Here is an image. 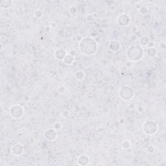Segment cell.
Segmentation results:
<instances>
[{
	"instance_id": "obj_1",
	"label": "cell",
	"mask_w": 166,
	"mask_h": 166,
	"mask_svg": "<svg viewBox=\"0 0 166 166\" xmlns=\"http://www.w3.org/2000/svg\"><path fill=\"white\" fill-rule=\"evenodd\" d=\"M79 49L82 53L87 55H91L96 52L97 44L93 38L90 37L84 38L79 42Z\"/></svg>"
},
{
	"instance_id": "obj_2",
	"label": "cell",
	"mask_w": 166,
	"mask_h": 166,
	"mask_svg": "<svg viewBox=\"0 0 166 166\" xmlns=\"http://www.w3.org/2000/svg\"><path fill=\"white\" fill-rule=\"evenodd\" d=\"M128 59L133 61H138L142 58L143 56V49L138 45H133L127 50Z\"/></svg>"
},
{
	"instance_id": "obj_3",
	"label": "cell",
	"mask_w": 166,
	"mask_h": 166,
	"mask_svg": "<svg viewBox=\"0 0 166 166\" xmlns=\"http://www.w3.org/2000/svg\"><path fill=\"white\" fill-rule=\"evenodd\" d=\"M143 129L145 133L149 135H153L157 131V125L154 121H147L143 123Z\"/></svg>"
},
{
	"instance_id": "obj_4",
	"label": "cell",
	"mask_w": 166,
	"mask_h": 166,
	"mask_svg": "<svg viewBox=\"0 0 166 166\" xmlns=\"http://www.w3.org/2000/svg\"><path fill=\"white\" fill-rule=\"evenodd\" d=\"M10 114L14 118L19 119L23 115V109L19 105H14L11 107Z\"/></svg>"
},
{
	"instance_id": "obj_5",
	"label": "cell",
	"mask_w": 166,
	"mask_h": 166,
	"mask_svg": "<svg viewBox=\"0 0 166 166\" xmlns=\"http://www.w3.org/2000/svg\"><path fill=\"white\" fill-rule=\"evenodd\" d=\"M12 152L16 156H20L22 155L23 152V147L20 143L16 144V145L12 147Z\"/></svg>"
},
{
	"instance_id": "obj_6",
	"label": "cell",
	"mask_w": 166,
	"mask_h": 166,
	"mask_svg": "<svg viewBox=\"0 0 166 166\" xmlns=\"http://www.w3.org/2000/svg\"><path fill=\"white\" fill-rule=\"evenodd\" d=\"M44 136L49 141L53 140L57 136L56 131L53 130V129H48V130L45 132Z\"/></svg>"
},
{
	"instance_id": "obj_7",
	"label": "cell",
	"mask_w": 166,
	"mask_h": 166,
	"mask_svg": "<svg viewBox=\"0 0 166 166\" xmlns=\"http://www.w3.org/2000/svg\"><path fill=\"white\" fill-rule=\"evenodd\" d=\"M123 90L125 92V96L123 97V100L125 101H128L129 99H131L132 97L133 96V91L131 88H129L128 87H124L122 88Z\"/></svg>"
},
{
	"instance_id": "obj_8",
	"label": "cell",
	"mask_w": 166,
	"mask_h": 166,
	"mask_svg": "<svg viewBox=\"0 0 166 166\" xmlns=\"http://www.w3.org/2000/svg\"><path fill=\"white\" fill-rule=\"evenodd\" d=\"M67 55V54L66 53V51L63 50V49H58V50L55 51V57L60 60H64V58H65Z\"/></svg>"
},
{
	"instance_id": "obj_9",
	"label": "cell",
	"mask_w": 166,
	"mask_h": 166,
	"mask_svg": "<svg viewBox=\"0 0 166 166\" xmlns=\"http://www.w3.org/2000/svg\"><path fill=\"white\" fill-rule=\"evenodd\" d=\"M63 60L64 63L70 65V64H72L73 62V61H74V57L72 56V55H70V54H67L65 57V58H64Z\"/></svg>"
},
{
	"instance_id": "obj_10",
	"label": "cell",
	"mask_w": 166,
	"mask_h": 166,
	"mask_svg": "<svg viewBox=\"0 0 166 166\" xmlns=\"http://www.w3.org/2000/svg\"><path fill=\"white\" fill-rule=\"evenodd\" d=\"M12 3H13V1H1L0 3V6H1V8L7 9L12 5Z\"/></svg>"
},
{
	"instance_id": "obj_11",
	"label": "cell",
	"mask_w": 166,
	"mask_h": 166,
	"mask_svg": "<svg viewBox=\"0 0 166 166\" xmlns=\"http://www.w3.org/2000/svg\"><path fill=\"white\" fill-rule=\"evenodd\" d=\"M75 76L77 79L82 80L83 79V78H84V73H83L82 71H77V72L75 73Z\"/></svg>"
},
{
	"instance_id": "obj_12",
	"label": "cell",
	"mask_w": 166,
	"mask_h": 166,
	"mask_svg": "<svg viewBox=\"0 0 166 166\" xmlns=\"http://www.w3.org/2000/svg\"><path fill=\"white\" fill-rule=\"evenodd\" d=\"M156 52H157V50H156L155 48H150L148 49V50H147V53H148L149 56L151 57H152V53H154V55H155L156 54Z\"/></svg>"
},
{
	"instance_id": "obj_13",
	"label": "cell",
	"mask_w": 166,
	"mask_h": 166,
	"mask_svg": "<svg viewBox=\"0 0 166 166\" xmlns=\"http://www.w3.org/2000/svg\"><path fill=\"white\" fill-rule=\"evenodd\" d=\"M69 11H70V13L71 14H74L77 13V9L75 7H74V6H72V7H71L69 9Z\"/></svg>"
},
{
	"instance_id": "obj_14",
	"label": "cell",
	"mask_w": 166,
	"mask_h": 166,
	"mask_svg": "<svg viewBox=\"0 0 166 166\" xmlns=\"http://www.w3.org/2000/svg\"><path fill=\"white\" fill-rule=\"evenodd\" d=\"M123 148L125 149H127L128 147H130V143L127 141H124V142L123 143Z\"/></svg>"
},
{
	"instance_id": "obj_15",
	"label": "cell",
	"mask_w": 166,
	"mask_h": 166,
	"mask_svg": "<svg viewBox=\"0 0 166 166\" xmlns=\"http://www.w3.org/2000/svg\"><path fill=\"white\" fill-rule=\"evenodd\" d=\"M35 15H36V16L40 18L42 16V12L40 10H37L35 12Z\"/></svg>"
}]
</instances>
